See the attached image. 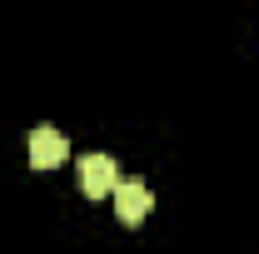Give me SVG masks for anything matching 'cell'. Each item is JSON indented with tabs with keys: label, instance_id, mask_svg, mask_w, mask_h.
Returning <instances> with one entry per match:
<instances>
[{
	"label": "cell",
	"instance_id": "6da1fadb",
	"mask_svg": "<svg viewBox=\"0 0 259 254\" xmlns=\"http://www.w3.org/2000/svg\"><path fill=\"white\" fill-rule=\"evenodd\" d=\"M115 215H120V220L125 224H140L145 220V215H150V204H155V194H150V185H145V180H135V175H120V185H115Z\"/></svg>",
	"mask_w": 259,
	"mask_h": 254
},
{
	"label": "cell",
	"instance_id": "7a4b0ae2",
	"mask_svg": "<svg viewBox=\"0 0 259 254\" xmlns=\"http://www.w3.org/2000/svg\"><path fill=\"white\" fill-rule=\"evenodd\" d=\"M120 185V164L110 155H85L80 159V190L90 194V199H100V194H110Z\"/></svg>",
	"mask_w": 259,
	"mask_h": 254
},
{
	"label": "cell",
	"instance_id": "3957f363",
	"mask_svg": "<svg viewBox=\"0 0 259 254\" xmlns=\"http://www.w3.org/2000/svg\"><path fill=\"white\" fill-rule=\"evenodd\" d=\"M65 155H70V145H65L60 130H50V125L30 130V164L35 170H50V164H60Z\"/></svg>",
	"mask_w": 259,
	"mask_h": 254
}]
</instances>
